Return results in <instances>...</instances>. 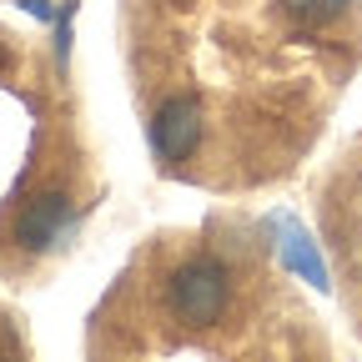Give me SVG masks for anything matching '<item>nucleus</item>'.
<instances>
[{
    "instance_id": "f03ea898",
    "label": "nucleus",
    "mask_w": 362,
    "mask_h": 362,
    "mask_svg": "<svg viewBox=\"0 0 362 362\" xmlns=\"http://www.w3.org/2000/svg\"><path fill=\"white\" fill-rule=\"evenodd\" d=\"M71 221H76V211H71V197L66 192H40L35 202H25V211L16 216V247H25V252H56L66 237H71Z\"/></svg>"
},
{
    "instance_id": "423d86ee",
    "label": "nucleus",
    "mask_w": 362,
    "mask_h": 362,
    "mask_svg": "<svg viewBox=\"0 0 362 362\" xmlns=\"http://www.w3.org/2000/svg\"><path fill=\"white\" fill-rule=\"evenodd\" d=\"M71 30H76V0H66V6L56 11V61L61 66L71 61Z\"/></svg>"
},
{
    "instance_id": "f257e3e1",
    "label": "nucleus",
    "mask_w": 362,
    "mask_h": 362,
    "mask_svg": "<svg viewBox=\"0 0 362 362\" xmlns=\"http://www.w3.org/2000/svg\"><path fill=\"white\" fill-rule=\"evenodd\" d=\"M226 297H232V277L216 257H192L166 277V307L187 327H216L226 312Z\"/></svg>"
},
{
    "instance_id": "39448f33",
    "label": "nucleus",
    "mask_w": 362,
    "mask_h": 362,
    "mask_svg": "<svg viewBox=\"0 0 362 362\" xmlns=\"http://www.w3.org/2000/svg\"><path fill=\"white\" fill-rule=\"evenodd\" d=\"M347 6H352V0H282V11H287L292 21H302V25H327V21H337Z\"/></svg>"
},
{
    "instance_id": "7ed1b4c3",
    "label": "nucleus",
    "mask_w": 362,
    "mask_h": 362,
    "mask_svg": "<svg viewBox=\"0 0 362 362\" xmlns=\"http://www.w3.org/2000/svg\"><path fill=\"white\" fill-rule=\"evenodd\" d=\"M202 146V106L192 96H171L161 101V111L151 116V151L161 161H187Z\"/></svg>"
},
{
    "instance_id": "0eeeda50",
    "label": "nucleus",
    "mask_w": 362,
    "mask_h": 362,
    "mask_svg": "<svg viewBox=\"0 0 362 362\" xmlns=\"http://www.w3.org/2000/svg\"><path fill=\"white\" fill-rule=\"evenodd\" d=\"M16 6H21L25 16H35V21H45V25H56V6H51V0H16Z\"/></svg>"
},
{
    "instance_id": "20e7f679",
    "label": "nucleus",
    "mask_w": 362,
    "mask_h": 362,
    "mask_svg": "<svg viewBox=\"0 0 362 362\" xmlns=\"http://www.w3.org/2000/svg\"><path fill=\"white\" fill-rule=\"evenodd\" d=\"M267 232H272V247H277V257H282L287 272H297V277L312 282L317 292H327V287H332L327 262H322V252H317V242L307 237V226H302L297 216H287V211L267 216Z\"/></svg>"
}]
</instances>
